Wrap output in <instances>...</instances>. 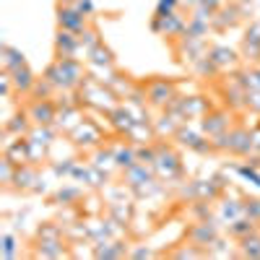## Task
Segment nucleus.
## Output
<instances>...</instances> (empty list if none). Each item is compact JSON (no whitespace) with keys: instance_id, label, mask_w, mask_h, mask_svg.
<instances>
[{"instance_id":"f257e3e1","label":"nucleus","mask_w":260,"mask_h":260,"mask_svg":"<svg viewBox=\"0 0 260 260\" xmlns=\"http://www.w3.org/2000/svg\"><path fill=\"white\" fill-rule=\"evenodd\" d=\"M81 68L71 60V57H57L55 65H50L45 78L52 81V86H57V89H73V86L81 83Z\"/></svg>"},{"instance_id":"f03ea898","label":"nucleus","mask_w":260,"mask_h":260,"mask_svg":"<svg viewBox=\"0 0 260 260\" xmlns=\"http://www.w3.org/2000/svg\"><path fill=\"white\" fill-rule=\"evenodd\" d=\"M57 117L55 104L47 99H34L31 110H29V120H34L37 125H52V120Z\"/></svg>"},{"instance_id":"7ed1b4c3","label":"nucleus","mask_w":260,"mask_h":260,"mask_svg":"<svg viewBox=\"0 0 260 260\" xmlns=\"http://www.w3.org/2000/svg\"><path fill=\"white\" fill-rule=\"evenodd\" d=\"M216 226L213 224H208V221H201L198 226H195L192 232H190V240H192V245H198V247H208V245H213L216 242Z\"/></svg>"},{"instance_id":"20e7f679","label":"nucleus","mask_w":260,"mask_h":260,"mask_svg":"<svg viewBox=\"0 0 260 260\" xmlns=\"http://www.w3.org/2000/svg\"><path fill=\"white\" fill-rule=\"evenodd\" d=\"M60 26L65 31H83L86 21L81 16V11H73V8H60Z\"/></svg>"},{"instance_id":"39448f33","label":"nucleus","mask_w":260,"mask_h":260,"mask_svg":"<svg viewBox=\"0 0 260 260\" xmlns=\"http://www.w3.org/2000/svg\"><path fill=\"white\" fill-rule=\"evenodd\" d=\"M11 76H13V83H16V89L18 91H31V86H34V76H31V71L26 68V65H18V68H13V71H8Z\"/></svg>"},{"instance_id":"423d86ee","label":"nucleus","mask_w":260,"mask_h":260,"mask_svg":"<svg viewBox=\"0 0 260 260\" xmlns=\"http://www.w3.org/2000/svg\"><path fill=\"white\" fill-rule=\"evenodd\" d=\"M172 99V86L169 83H156L148 89V102L156 104V107H167Z\"/></svg>"},{"instance_id":"0eeeda50","label":"nucleus","mask_w":260,"mask_h":260,"mask_svg":"<svg viewBox=\"0 0 260 260\" xmlns=\"http://www.w3.org/2000/svg\"><path fill=\"white\" fill-rule=\"evenodd\" d=\"M78 45H81V39H76L73 31H60L57 34V55L60 57H71Z\"/></svg>"},{"instance_id":"6e6552de","label":"nucleus","mask_w":260,"mask_h":260,"mask_svg":"<svg viewBox=\"0 0 260 260\" xmlns=\"http://www.w3.org/2000/svg\"><path fill=\"white\" fill-rule=\"evenodd\" d=\"M203 127L208 136H219V133H226L229 130V120H224V115H211V117H206Z\"/></svg>"},{"instance_id":"1a4fd4ad","label":"nucleus","mask_w":260,"mask_h":260,"mask_svg":"<svg viewBox=\"0 0 260 260\" xmlns=\"http://www.w3.org/2000/svg\"><path fill=\"white\" fill-rule=\"evenodd\" d=\"M242 250H245V255H250V257H260V234H247V237H242Z\"/></svg>"},{"instance_id":"9d476101","label":"nucleus","mask_w":260,"mask_h":260,"mask_svg":"<svg viewBox=\"0 0 260 260\" xmlns=\"http://www.w3.org/2000/svg\"><path fill=\"white\" fill-rule=\"evenodd\" d=\"M229 232H232L234 237H247V234H252V232H255V221H252V219H250V221L237 219V221L229 226Z\"/></svg>"},{"instance_id":"9b49d317","label":"nucleus","mask_w":260,"mask_h":260,"mask_svg":"<svg viewBox=\"0 0 260 260\" xmlns=\"http://www.w3.org/2000/svg\"><path fill=\"white\" fill-rule=\"evenodd\" d=\"M3 55H8L6 57V71H13V68H18V65H24V55L16 52L13 47H3Z\"/></svg>"},{"instance_id":"f8f14e48","label":"nucleus","mask_w":260,"mask_h":260,"mask_svg":"<svg viewBox=\"0 0 260 260\" xmlns=\"http://www.w3.org/2000/svg\"><path fill=\"white\" fill-rule=\"evenodd\" d=\"M89 55H94V62H99V65H110L112 62V52L107 47H102V45H96Z\"/></svg>"},{"instance_id":"ddd939ff","label":"nucleus","mask_w":260,"mask_h":260,"mask_svg":"<svg viewBox=\"0 0 260 260\" xmlns=\"http://www.w3.org/2000/svg\"><path fill=\"white\" fill-rule=\"evenodd\" d=\"M245 213L252 221H260V201H247L245 203Z\"/></svg>"},{"instance_id":"4468645a","label":"nucleus","mask_w":260,"mask_h":260,"mask_svg":"<svg viewBox=\"0 0 260 260\" xmlns=\"http://www.w3.org/2000/svg\"><path fill=\"white\" fill-rule=\"evenodd\" d=\"M115 161L120 167H130V164H133V151H120V154L115 156Z\"/></svg>"},{"instance_id":"2eb2a0df","label":"nucleus","mask_w":260,"mask_h":260,"mask_svg":"<svg viewBox=\"0 0 260 260\" xmlns=\"http://www.w3.org/2000/svg\"><path fill=\"white\" fill-rule=\"evenodd\" d=\"M172 6H175V0H161V3H159V13H161L164 8H167V13H169V11H172Z\"/></svg>"}]
</instances>
